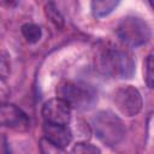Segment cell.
I'll list each match as a JSON object with an SVG mask.
<instances>
[{
  "mask_svg": "<svg viewBox=\"0 0 154 154\" xmlns=\"http://www.w3.org/2000/svg\"><path fill=\"white\" fill-rule=\"evenodd\" d=\"M97 69L112 78H130L135 72L134 57L118 47L102 48L96 58Z\"/></svg>",
  "mask_w": 154,
  "mask_h": 154,
  "instance_id": "cell-1",
  "label": "cell"
},
{
  "mask_svg": "<svg viewBox=\"0 0 154 154\" xmlns=\"http://www.w3.org/2000/svg\"><path fill=\"white\" fill-rule=\"evenodd\" d=\"M57 95L71 108L79 111L90 109L97 101L95 88L81 81H63L57 87Z\"/></svg>",
  "mask_w": 154,
  "mask_h": 154,
  "instance_id": "cell-2",
  "label": "cell"
},
{
  "mask_svg": "<svg viewBox=\"0 0 154 154\" xmlns=\"http://www.w3.org/2000/svg\"><path fill=\"white\" fill-rule=\"evenodd\" d=\"M97 138L106 146L114 147L125 137V125L123 120L111 111H101L93 122Z\"/></svg>",
  "mask_w": 154,
  "mask_h": 154,
  "instance_id": "cell-3",
  "label": "cell"
},
{
  "mask_svg": "<svg viewBox=\"0 0 154 154\" xmlns=\"http://www.w3.org/2000/svg\"><path fill=\"white\" fill-rule=\"evenodd\" d=\"M117 35L126 46L138 47L149 41L152 30L144 19L135 16H128L119 22L117 26Z\"/></svg>",
  "mask_w": 154,
  "mask_h": 154,
  "instance_id": "cell-4",
  "label": "cell"
},
{
  "mask_svg": "<svg viewBox=\"0 0 154 154\" xmlns=\"http://www.w3.org/2000/svg\"><path fill=\"white\" fill-rule=\"evenodd\" d=\"M113 103L116 108L125 117H134L142 109V96L132 85H120L113 93Z\"/></svg>",
  "mask_w": 154,
  "mask_h": 154,
  "instance_id": "cell-5",
  "label": "cell"
},
{
  "mask_svg": "<svg viewBox=\"0 0 154 154\" xmlns=\"http://www.w3.org/2000/svg\"><path fill=\"white\" fill-rule=\"evenodd\" d=\"M29 117L22 108L7 102L0 105V126L25 131L29 129Z\"/></svg>",
  "mask_w": 154,
  "mask_h": 154,
  "instance_id": "cell-6",
  "label": "cell"
},
{
  "mask_svg": "<svg viewBox=\"0 0 154 154\" xmlns=\"http://www.w3.org/2000/svg\"><path fill=\"white\" fill-rule=\"evenodd\" d=\"M45 122L53 124H69L71 120V107L59 97L46 101L42 106Z\"/></svg>",
  "mask_w": 154,
  "mask_h": 154,
  "instance_id": "cell-7",
  "label": "cell"
},
{
  "mask_svg": "<svg viewBox=\"0 0 154 154\" xmlns=\"http://www.w3.org/2000/svg\"><path fill=\"white\" fill-rule=\"evenodd\" d=\"M43 135L54 146L64 149L72 141V131L66 124H53L45 122Z\"/></svg>",
  "mask_w": 154,
  "mask_h": 154,
  "instance_id": "cell-8",
  "label": "cell"
},
{
  "mask_svg": "<svg viewBox=\"0 0 154 154\" xmlns=\"http://www.w3.org/2000/svg\"><path fill=\"white\" fill-rule=\"evenodd\" d=\"M120 0H91V13L95 18L107 17L119 5Z\"/></svg>",
  "mask_w": 154,
  "mask_h": 154,
  "instance_id": "cell-9",
  "label": "cell"
},
{
  "mask_svg": "<svg viewBox=\"0 0 154 154\" xmlns=\"http://www.w3.org/2000/svg\"><path fill=\"white\" fill-rule=\"evenodd\" d=\"M22 35L29 43H36L41 40L42 37V30L38 25L34 23H25L20 28Z\"/></svg>",
  "mask_w": 154,
  "mask_h": 154,
  "instance_id": "cell-10",
  "label": "cell"
},
{
  "mask_svg": "<svg viewBox=\"0 0 154 154\" xmlns=\"http://www.w3.org/2000/svg\"><path fill=\"white\" fill-rule=\"evenodd\" d=\"M45 13L47 16V18L57 26V28H63L64 25V17L63 14L60 13L59 8L55 6L54 2H48L45 7Z\"/></svg>",
  "mask_w": 154,
  "mask_h": 154,
  "instance_id": "cell-11",
  "label": "cell"
},
{
  "mask_svg": "<svg viewBox=\"0 0 154 154\" xmlns=\"http://www.w3.org/2000/svg\"><path fill=\"white\" fill-rule=\"evenodd\" d=\"M11 72V59L6 51L0 49V79H5Z\"/></svg>",
  "mask_w": 154,
  "mask_h": 154,
  "instance_id": "cell-12",
  "label": "cell"
},
{
  "mask_svg": "<svg viewBox=\"0 0 154 154\" xmlns=\"http://www.w3.org/2000/svg\"><path fill=\"white\" fill-rule=\"evenodd\" d=\"M144 81L149 88H153L154 84V73H153V54L150 53L144 61Z\"/></svg>",
  "mask_w": 154,
  "mask_h": 154,
  "instance_id": "cell-13",
  "label": "cell"
},
{
  "mask_svg": "<svg viewBox=\"0 0 154 154\" xmlns=\"http://www.w3.org/2000/svg\"><path fill=\"white\" fill-rule=\"evenodd\" d=\"M72 152L73 153H78V154H94V153H100L101 150L95 147L94 144L91 143H87L85 141L84 142H78L76 143V146L72 148Z\"/></svg>",
  "mask_w": 154,
  "mask_h": 154,
  "instance_id": "cell-14",
  "label": "cell"
},
{
  "mask_svg": "<svg viewBox=\"0 0 154 154\" xmlns=\"http://www.w3.org/2000/svg\"><path fill=\"white\" fill-rule=\"evenodd\" d=\"M40 147H41V150L43 153H58V152H61L63 149L54 146L52 142H49L47 138H41L40 141Z\"/></svg>",
  "mask_w": 154,
  "mask_h": 154,
  "instance_id": "cell-15",
  "label": "cell"
},
{
  "mask_svg": "<svg viewBox=\"0 0 154 154\" xmlns=\"http://www.w3.org/2000/svg\"><path fill=\"white\" fill-rule=\"evenodd\" d=\"M10 94H11V91H10L7 83L5 82V79H0V105L7 102Z\"/></svg>",
  "mask_w": 154,
  "mask_h": 154,
  "instance_id": "cell-16",
  "label": "cell"
},
{
  "mask_svg": "<svg viewBox=\"0 0 154 154\" xmlns=\"http://www.w3.org/2000/svg\"><path fill=\"white\" fill-rule=\"evenodd\" d=\"M2 1H4V2H6L8 6H11L12 4H14V0H2Z\"/></svg>",
  "mask_w": 154,
  "mask_h": 154,
  "instance_id": "cell-17",
  "label": "cell"
},
{
  "mask_svg": "<svg viewBox=\"0 0 154 154\" xmlns=\"http://www.w3.org/2000/svg\"><path fill=\"white\" fill-rule=\"evenodd\" d=\"M148 1H149V4H152V0H148Z\"/></svg>",
  "mask_w": 154,
  "mask_h": 154,
  "instance_id": "cell-18",
  "label": "cell"
}]
</instances>
